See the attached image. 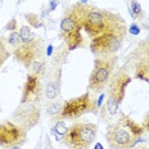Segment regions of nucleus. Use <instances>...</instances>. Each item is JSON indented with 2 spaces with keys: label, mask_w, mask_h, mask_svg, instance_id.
<instances>
[{
  "label": "nucleus",
  "mask_w": 149,
  "mask_h": 149,
  "mask_svg": "<svg viewBox=\"0 0 149 149\" xmlns=\"http://www.w3.org/2000/svg\"><path fill=\"white\" fill-rule=\"evenodd\" d=\"M61 74H62V68L59 67L58 70H54L52 73L50 80L46 84L45 88V95L48 99H54L59 95L61 91Z\"/></svg>",
  "instance_id": "14"
},
{
  "label": "nucleus",
  "mask_w": 149,
  "mask_h": 149,
  "mask_svg": "<svg viewBox=\"0 0 149 149\" xmlns=\"http://www.w3.org/2000/svg\"><path fill=\"white\" fill-rule=\"evenodd\" d=\"M42 54H44V41L40 37H36L29 42H22L15 50H13L14 59L26 68H30L33 62L42 58Z\"/></svg>",
  "instance_id": "10"
},
{
  "label": "nucleus",
  "mask_w": 149,
  "mask_h": 149,
  "mask_svg": "<svg viewBox=\"0 0 149 149\" xmlns=\"http://www.w3.org/2000/svg\"><path fill=\"white\" fill-rule=\"evenodd\" d=\"M144 132L140 123L120 112L118 117L107 127L105 139L111 149H131L138 145Z\"/></svg>",
  "instance_id": "1"
},
{
  "label": "nucleus",
  "mask_w": 149,
  "mask_h": 149,
  "mask_svg": "<svg viewBox=\"0 0 149 149\" xmlns=\"http://www.w3.org/2000/svg\"><path fill=\"white\" fill-rule=\"evenodd\" d=\"M24 19H26L33 29H40V27H42V23H41V21H40V18L33 13H24Z\"/></svg>",
  "instance_id": "21"
},
{
  "label": "nucleus",
  "mask_w": 149,
  "mask_h": 149,
  "mask_svg": "<svg viewBox=\"0 0 149 149\" xmlns=\"http://www.w3.org/2000/svg\"><path fill=\"white\" fill-rule=\"evenodd\" d=\"M40 117H41V107L39 103H24L19 104V107L13 112L10 121L29 131L39 123Z\"/></svg>",
  "instance_id": "9"
},
{
  "label": "nucleus",
  "mask_w": 149,
  "mask_h": 149,
  "mask_svg": "<svg viewBox=\"0 0 149 149\" xmlns=\"http://www.w3.org/2000/svg\"><path fill=\"white\" fill-rule=\"evenodd\" d=\"M127 32L131 33V35H139L140 33V27L136 23H131L129 26V29H127Z\"/></svg>",
  "instance_id": "24"
},
{
  "label": "nucleus",
  "mask_w": 149,
  "mask_h": 149,
  "mask_svg": "<svg viewBox=\"0 0 149 149\" xmlns=\"http://www.w3.org/2000/svg\"><path fill=\"white\" fill-rule=\"evenodd\" d=\"M129 10H130V14H131V17L134 18V19H141V18L144 17V10L141 9L139 1H136V0H131V1H130Z\"/></svg>",
  "instance_id": "18"
},
{
  "label": "nucleus",
  "mask_w": 149,
  "mask_h": 149,
  "mask_svg": "<svg viewBox=\"0 0 149 149\" xmlns=\"http://www.w3.org/2000/svg\"><path fill=\"white\" fill-rule=\"evenodd\" d=\"M129 62H138L149 67V39L140 40L129 57Z\"/></svg>",
  "instance_id": "13"
},
{
  "label": "nucleus",
  "mask_w": 149,
  "mask_h": 149,
  "mask_svg": "<svg viewBox=\"0 0 149 149\" xmlns=\"http://www.w3.org/2000/svg\"><path fill=\"white\" fill-rule=\"evenodd\" d=\"M66 131H67V127H66V125H64V121L63 120L58 121L54 126V134H57L58 136H64Z\"/></svg>",
  "instance_id": "22"
},
{
  "label": "nucleus",
  "mask_w": 149,
  "mask_h": 149,
  "mask_svg": "<svg viewBox=\"0 0 149 149\" xmlns=\"http://www.w3.org/2000/svg\"><path fill=\"white\" fill-rule=\"evenodd\" d=\"M9 149H21V145H15V147H12V148H9Z\"/></svg>",
  "instance_id": "32"
},
{
  "label": "nucleus",
  "mask_w": 149,
  "mask_h": 149,
  "mask_svg": "<svg viewBox=\"0 0 149 149\" xmlns=\"http://www.w3.org/2000/svg\"><path fill=\"white\" fill-rule=\"evenodd\" d=\"M52 53H53V45H49L46 48V55H52Z\"/></svg>",
  "instance_id": "29"
},
{
  "label": "nucleus",
  "mask_w": 149,
  "mask_h": 149,
  "mask_svg": "<svg viewBox=\"0 0 149 149\" xmlns=\"http://www.w3.org/2000/svg\"><path fill=\"white\" fill-rule=\"evenodd\" d=\"M148 39H149V37H148Z\"/></svg>",
  "instance_id": "34"
},
{
  "label": "nucleus",
  "mask_w": 149,
  "mask_h": 149,
  "mask_svg": "<svg viewBox=\"0 0 149 149\" xmlns=\"http://www.w3.org/2000/svg\"><path fill=\"white\" fill-rule=\"evenodd\" d=\"M42 95V84L41 77L36 74L29 73L26 81L22 88V97H21V104L24 103H39Z\"/></svg>",
  "instance_id": "12"
},
{
  "label": "nucleus",
  "mask_w": 149,
  "mask_h": 149,
  "mask_svg": "<svg viewBox=\"0 0 149 149\" xmlns=\"http://www.w3.org/2000/svg\"><path fill=\"white\" fill-rule=\"evenodd\" d=\"M45 67H46V61H45V58L42 57L31 64L30 73L36 74V76H39V77H42V74L45 73Z\"/></svg>",
  "instance_id": "16"
},
{
  "label": "nucleus",
  "mask_w": 149,
  "mask_h": 149,
  "mask_svg": "<svg viewBox=\"0 0 149 149\" xmlns=\"http://www.w3.org/2000/svg\"><path fill=\"white\" fill-rule=\"evenodd\" d=\"M26 130L15 125L12 121H4L0 123V147L3 149L22 145L26 141Z\"/></svg>",
  "instance_id": "11"
},
{
  "label": "nucleus",
  "mask_w": 149,
  "mask_h": 149,
  "mask_svg": "<svg viewBox=\"0 0 149 149\" xmlns=\"http://www.w3.org/2000/svg\"><path fill=\"white\" fill-rule=\"evenodd\" d=\"M15 29H17V21H15V18H12L8 22L7 26H5V30L12 32V31H15Z\"/></svg>",
  "instance_id": "25"
},
{
  "label": "nucleus",
  "mask_w": 149,
  "mask_h": 149,
  "mask_svg": "<svg viewBox=\"0 0 149 149\" xmlns=\"http://www.w3.org/2000/svg\"><path fill=\"white\" fill-rule=\"evenodd\" d=\"M141 126H143V129H144V131L149 132V112H148L147 114H145L144 120H143V123H141Z\"/></svg>",
  "instance_id": "26"
},
{
  "label": "nucleus",
  "mask_w": 149,
  "mask_h": 149,
  "mask_svg": "<svg viewBox=\"0 0 149 149\" xmlns=\"http://www.w3.org/2000/svg\"><path fill=\"white\" fill-rule=\"evenodd\" d=\"M86 4L82 3H74L70 5L61 21V37L66 44L67 50L72 52L74 49H79L84 45V37L81 33L82 21L85 15Z\"/></svg>",
  "instance_id": "2"
},
{
  "label": "nucleus",
  "mask_w": 149,
  "mask_h": 149,
  "mask_svg": "<svg viewBox=\"0 0 149 149\" xmlns=\"http://www.w3.org/2000/svg\"><path fill=\"white\" fill-rule=\"evenodd\" d=\"M118 57L113 55H100L94 61V68L89 77V90L94 94H100L109 82L111 76L116 70Z\"/></svg>",
  "instance_id": "6"
},
{
  "label": "nucleus",
  "mask_w": 149,
  "mask_h": 149,
  "mask_svg": "<svg viewBox=\"0 0 149 149\" xmlns=\"http://www.w3.org/2000/svg\"><path fill=\"white\" fill-rule=\"evenodd\" d=\"M57 5H58V1H57V0H52V1H50V8H49V10H54V9L57 8Z\"/></svg>",
  "instance_id": "28"
},
{
  "label": "nucleus",
  "mask_w": 149,
  "mask_h": 149,
  "mask_svg": "<svg viewBox=\"0 0 149 149\" xmlns=\"http://www.w3.org/2000/svg\"><path fill=\"white\" fill-rule=\"evenodd\" d=\"M62 105H63V103H55V104H52L50 107H49V109H48V112L50 114H59V112H61V109H62Z\"/></svg>",
  "instance_id": "23"
},
{
  "label": "nucleus",
  "mask_w": 149,
  "mask_h": 149,
  "mask_svg": "<svg viewBox=\"0 0 149 149\" xmlns=\"http://www.w3.org/2000/svg\"><path fill=\"white\" fill-rule=\"evenodd\" d=\"M98 126L91 122H77L67 129L63 143L70 149H89L95 141Z\"/></svg>",
  "instance_id": "7"
},
{
  "label": "nucleus",
  "mask_w": 149,
  "mask_h": 149,
  "mask_svg": "<svg viewBox=\"0 0 149 149\" xmlns=\"http://www.w3.org/2000/svg\"><path fill=\"white\" fill-rule=\"evenodd\" d=\"M104 99H105V94H100V97H99L98 100H97V107H98V108H102Z\"/></svg>",
  "instance_id": "27"
},
{
  "label": "nucleus",
  "mask_w": 149,
  "mask_h": 149,
  "mask_svg": "<svg viewBox=\"0 0 149 149\" xmlns=\"http://www.w3.org/2000/svg\"><path fill=\"white\" fill-rule=\"evenodd\" d=\"M131 82V76L129 74L125 67L117 68L111 76L109 82H108V97L105 104L102 105V113L107 111L108 116L107 121L109 118H113L118 112V107L122 103L123 98L126 94L127 86Z\"/></svg>",
  "instance_id": "4"
},
{
  "label": "nucleus",
  "mask_w": 149,
  "mask_h": 149,
  "mask_svg": "<svg viewBox=\"0 0 149 149\" xmlns=\"http://www.w3.org/2000/svg\"><path fill=\"white\" fill-rule=\"evenodd\" d=\"M134 71L135 79H139L141 81L149 82V67L143 63H138V62H129Z\"/></svg>",
  "instance_id": "15"
},
{
  "label": "nucleus",
  "mask_w": 149,
  "mask_h": 149,
  "mask_svg": "<svg viewBox=\"0 0 149 149\" xmlns=\"http://www.w3.org/2000/svg\"><path fill=\"white\" fill-rule=\"evenodd\" d=\"M99 108L97 107V99L90 93L74 97L66 100L59 112L61 120H74L88 113H97Z\"/></svg>",
  "instance_id": "8"
},
{
  "label": "nucleus",
  "mask_w": 149,
  "mask_h": 149,
  "mask_svg": "<svg viewBox=\"0 0 149 149\" xmlns=\"http://www.w3.org/2000/svg\"><path fill=\"white\" fill-rule=\"evenodd\" d=\"M19 36H21V40H22V42H29V41H32L33 39H36L35 33L32 32V30H31L30 26H22L19 29Z\"/></svg>",
  "instance_id": "19"
},
{
  "label": "nucleus",
  "mask_w": 149,
  "mask_h": 149,
  "mask_svg": "<svg viewBox=\"0 0 149 149\" xmlns=\"http://www.w3.org/2000/svg\"><path fill=\"white\" fill-rule=\"evenodd\" d=\"M125 22L122 17L117 13H113L107 9L97 8L95 5L86 3L85 15L82 21V29L85 32L91 37H97L104 32V31L112 29Z\"/></svg>",
  "instance_id": "3"
},
{
  "label": "nucleus",
  "mask_w": 149,
  "mask_h": 149,
  "mask_svg": "<svg viewBox=\"0 0 149 149\" xmlns=\"http://www.w3.org/2000/svg\"><path fill=\"white\" fill-rule=\"evenodd\" d=\"M126 22L117 24L112 29L104 31L102 35L93 37L90 42V50L97 57L100 55H113L120 50L122 41L126 37Z\"/></svg>",
  "instance_id": "5"
},
{
  "label": "nucleus",
  "mask_w": 149,
  "mask_h": 149,
  "mask_svg": "<svg viewBox=\"0 0 149 149\" xmlns=\"http://www.w3.org/2000/svg\"><path fill=\"white\" fill-rule=\"evenodd\" d=\"M7 42L12 46V48H13V50H15L18 46L22 44V40H21L19 32H17V31H12V32L9 33V36L7 37Z\"/></svg>",
  "instance_id": "20"
},
{
  "label": "nucleus",
  "mask_w": 149,
  "mask_h": 149,
  "mask_svg": "<svg viewBox=\"0 0 149 149\" xmlns=\"http://www.w3.org/2000/svg\"><path fill=\"white\" fill-rule=\"evenodd\" d=\"M88 1H89V0H80V3H82V4H86Z\"/></svg>",
  "instance_id": "33"
},
{
  "label": "nucleus",
  "mask_w": 149,
  "mask_h": 149,
  "mask_svg": "<svg viewBox=\"0 0 149 149\" xmlns=\"http://www.w3.org/2000/svg\"><path fill=\"white\" fill-rule=\"evenodd\" d=\"M131 149H149L148 147H145V145H136V147L131 148Z\"/></svg>",
  "instance_id": "30"
},
{
  "label": "nucleus",
  "mask_w": 149,
  "mask_h": 149,
  "mask_svg": "<svg viewBox=\"0 0 149 149\" xmlns=\"http://www.w3.org/2000/svg\"><path fill=\"white\" fill-rule=\"evenodd\" d=\"M94 149H103L102 143H97V144H95V147H94Z\"/></svg>",
  "instance_id": "31"
},
{
  "label": "nucleus",
  "mask_w": 149,
  "mask_h": 149,
  "mask_svg": "<svg viewBox=\"0 0 149 149\" xmlns=\"http://www.w3.org/2000/svg\"><path fill=\"white\" fill-rule=\"evenodd\" d=\"M7 40H5L4 36H0V70H1V67L4 66V63L9 59V57H10V52L8 50L7 48Z\"/></svg>",
  "instance_id": "17"
}]
</instances>
